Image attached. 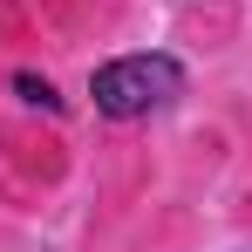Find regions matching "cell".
<instances>
[{
	"label": "cell",
	"instance_id": "cell-2",
	"mask_svg": "<svg viewBox=\"0 0 252 252\" xmlns=\"http://www.w3.org/2000/svg\"><path fill=\"white\" fill-rule=\"evenodd\" d=\"M14 89H21L28 102H41V109H55V89H48V82H34V75H14Z\"/></svg>",
	"mask_w": 252,
	"mask_h": 252
},
{
	"label": "cell",
	"instance_id": "cell-1",
	"mask_svg": "<svg viewBox=\"0 0 252 252\" xmlns=\"http://www.w3.org/2000/svg\"><path fill=\"white\" fill-rule=\"evenodd\" d=\"M177 89H184V68H177L170 55H123V62H102V68L89 75L95 109L116 116V123H136V116L164 109Z\"/></svg>",
	"mask_w": 252,
	"mask_h": 252
}]
</instances>
